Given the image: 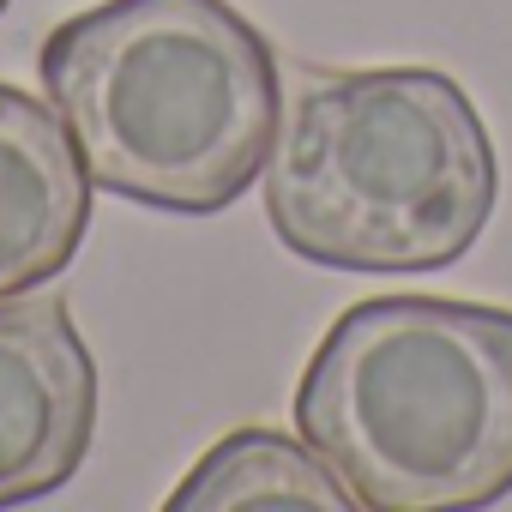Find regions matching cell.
<instances>
[{
    "label": "cell",
    "mask_w": 512,
    "mask_h": 512,
    "mask_svg": "<svg viewBox=\"0 0 512 512\" xmlns=\"http://www.w3.org/2000/svg\"><path fill=\"white\" fill-rule=\"evenodd\" d=\"M43 91L91 187L211 217L266 175L278 55L229 0H103L43 37Z\"/></svg>",
    "instance_id": "cell-1"
},
{
    "label": "cell",
    "mask_w": 512,
    "mask_h": 512,
    "mask_svg": "<svg viewBox=\"0 0 512 512\" xmlns=\"http://www.w3.org/2000/svg\"><path fill=\"white\" fill-rule=\"evenodd\" d=\"M494 193V139L434 67L308 73L266 157L272 235L332 272H440L482 241Z\"/></svg>",
    "instance_id": "cell-2"
},
{
    "label": "cell",
    "mask_w": 512,
    "mask_h": 512,
    "mask_svg": "<svg viewBox=\"0 0 512 512\" xmlns=\"http://www.w3.org/2000/svg\"><path fill=\"white\" fill-rule=\"evenodd\" d=\"M169 512H350L356 494L320 446L284 428H235L223 434L163 500Z\"/></svg>",
    "instance_id": "cell-6"
},
{
    "label": "cell",
    "mask_w": 512,
    "mask_h": 512,
    "mask_svg": "<svg viewBox=\"0 0 512 512\" xmlns=\"http://www.w3.org/2000/svg\"><path fill=\"white\" fill-rule=\"evenodd\" d=\"M296 434L374 512L506 500L512 308L446 296L344 308L296 386Z\"/></svg>",
    "instance_id": "cell-3"
},
{
    "label": "cell",
    "mask_w": 512,
    "mask_h": 512,
    "mask_svg": "<svg viewBox=\"0 0 512 512\" xmlns=\"http://www.w3.org/2000/svg\"><path fill=\"white\" fill-rule=\"evenodd\" d=\"M97 434V362L61 296L0 302V506L79 476Z\"/></svg>",
    "instance_id": "cell-4"
},
{
    "label": "cell",
    "mask_w": 512,
    "mask_h": 512,
    "mask_svg": "<svg viewBox=\"0 0 512 512\" xmlns=\"http://www.w3.org/2000/svg\"><path fill=\"white\" fill-rule=\"evenodd\" d=\"M7 7H13V0H0V13H7Z\"/></svg>",
    "instance_id": "cell-7"
},
{
    "label": "cell",
    "mask_w": 512,
    "mask_h": 512,
    "mask_svg": "<svg viewBox=\"0 0 512 512\" xmlns=\"http://www.w3.org/2000/svg\"><path fill=\"white\" fill-rule=\"evenodd\" d=\"M91 229V175L55 103L0 85V302L55 284Z\"/></svg>",
    "instance_id": "cell-5"
}]
</instances>
